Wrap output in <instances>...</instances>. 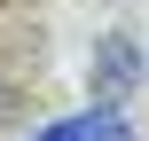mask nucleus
<instances>
[{
	"mask_svg": "<svg viewBox=\"0 0 149 141\" xmlns=\"http://www.w3.org/2000/svg\"><path fill=\"white\" fill-rule=\"evenodd\" d=\"M134 78H141V55H134V39H126V31H110V39L94 47V94H102V102H118Z\"/></svg>",
	"mask_w": 149,
	"mask_h": 141,
	"instance_id": "f257e3e1",
	"label": "nucleus"
},
{
	"mask_svg": "<svg viewBox=\"0 0 149 141\" xmlns=\"http://www.w3.org/2000/svg\"><path fill=\"white\" fill-rule=\"evenodd\" d=\"M31 141H134V126H126L110 102H94V110H79V118H55L47 133H31Z\"/></svg>",
	"mask_w": 149,
	"mask_h": 141,
	"instance_id": "f03ea898",
	"label": "nucleus"
}]
</instances>
